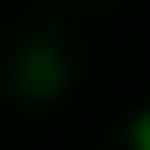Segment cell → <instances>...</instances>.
I'll return each mask as SVG.
<instances>
[{"mask_svg":"<svg viewBox=\"0 0 150 150\" xmlns=\"http://www.w3.org/2000/svg\"><path fill=\"white\" fill-rule=\"evenodd\" d=\"M126 138H132V150H150V108H138V114H132Z\"/></svg>","mask_w":150,"mask_h":150,"instance_id":"cell-1","label":"cell"}]
</instances>
